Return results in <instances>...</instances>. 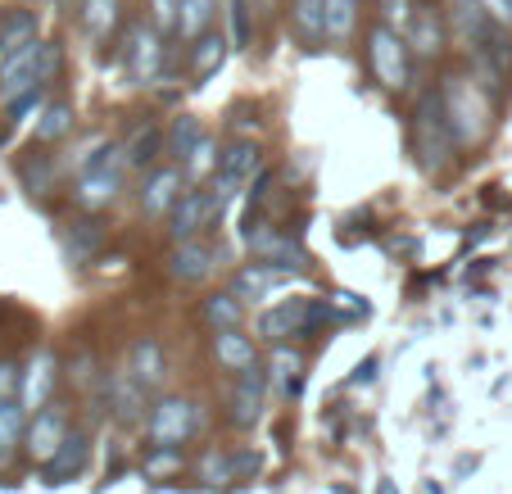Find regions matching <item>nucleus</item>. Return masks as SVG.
<instances>
[{"instance_id":"9d476101","label":"nucleus","mask_w":512,"mask_h":494,"mask_svg":"<svg viewBox=\"0 0 512 494\" xmlns=\"http://www.w3.org/2000/svg\"><path fill=\"white\" fill-rule=\"evenodd\" d=\"M127 82L132 87H155L159 73H164V37H159L155 28H132V37H127Z\"/></svg>"},{"instance_id":"f3484780","label":"nucleus","mask_w":512,"mask_h":494,"mask_svg":"<svg viewBox=\"0 0 512 494\" xmlns=\"http://www.w3.org/2000/svg\"><path fill=\"white\" fill-rule=\"evenodd\" d=\"M263 390H268V372L259 368V363H254L250 372H241V377H236V386H232V422L241 431H250L254 422H259L263 417Z\"/></svg>"},{"instance_id":"0eeeda50","label":"nucleus","mask_w":512,"mask_h":494,"mask_svg":"<svg viewBox=\"0 0 512 494\" xmlns=\"http://www.w3.org/2000/svg\"><path fill=\"white\" fill-rule=\"evenodd\" d=\"M263 177V150L254 141H232L218 159V173H213V191L223 200H236L245 186H254Z\"/></svg>"},{"instance_id":"f8f14e48","label":"nucleus","mask_w":512,"mask_h":494,"mask_svg":"<svg viewBox=\"0 0 512 494\" xmlns=\"http://www.w3.org/2000/svg\"><path fill=\"white\" fill-rule=\"evenodd\" d=\"M127 372H132V381L145 390V395H155V390H164L168 386V354H164V345H159L155 336H141V340H132V349H127V363H123Z\"/></svg>"},{"instance_id":"f704fd0d","label":"nucleus","mask_w":512,"mask_h":494,"mask_svg":"<svg viewBox=\"0 0 512 494\" xmlns=\"http://www.w3.org/2000/svg\"><path fill=\"white\" fill-rule=\"evenodd\" d=\"M200 141H204L200 123H195V118H186V114L168 127V155H177V159H186L195 146H200Z\"/></svg>"},{"instance_id":"393cba45","label":"nucleus","mask_w":512,"mask_h":494,"mask_svg":"<svg viewBox=\"0 0 512 494\" xmlns=\"http://www.w3.org/2000/svg\"><path fill=\"white\" fill-rule=\"evenodd\" d=\"M213 14H218V0H182V10H177V37L195 46L200 37H209Z\"/></svg>"},{"instance_id":"39448f33","label":"nucleus","mask_w":512,"mask_h":494,"mask_svg":"<svg viewBox=\"0 0 512 494\" xmlns=\"http://www.w3.org/2000/svg\"><path fill=\"white\" fill-rule=\"evenodd\" d=\"M195 427H200V408L191 404V399H159L155 408H150V422H145V436H150V445L155 449H182L186 440L195 436Z\"/></svg>"},{"instance_id":"f257e3e1","label":"nucleus","mask_w":512,"mask_h":494,"mask_svg":"<svg viewBox=\"0 0 512 494\" xmlns=\"http://www.w3.org/2000/svg\"><path fill=\"white\" fill-rule=\"evenodd\" d=\"M440 109H445V123L454 132V146H481L485 136H490V100L485 91L476 87L472 78L454 73L445 78L440 87Z\"/></svg>"},{"instance_id":"2eb2a0df","label":"nucleus","mask_w":512,"mask_h":494,"mask_svg":"<svg viewBox=\"0 0 512 494\" xmlns=\"http://www.w3.org/2000/svg\"><path fill=\"white\" fill-rule=\"evenodd\" d=\"M445 28L454 37V46L481 50L485 32H490V14L481 10V0H445Z\"/></svg>"},{"instance_id":"412c9836","label":"nucleus","mask_w":512,"mask_h":494,"mask_svg":"<svg viewBox=\"0 0 512 494\" xmlns=\"http://www.w3.org/2000/svg\"><path fill=\"white\" fill-rule=\"evenodd\" d=\"M87 458H91V440H87V431H68L64 449H59V454L46 463V485H68V481H78V476L87 472Z\"/></svg>"},{"instance_id":"aec40b11","label":"nucleus","mask_w":512,"mask_h":494,"mask_svg":"<svg viewBox=\"0 0 512 494\" xmlns=\"http://www.w3.org/2000/svg\"><path fill=\"white\" fill-rule=\"evenodd\" d=\"M182 186H186L182 168H159V173L145 182V191H141V209H145L150 218H173L177 200L186 195Z\"/></svg>"},{"instance_id":"58836bf2","label":"nucleus","mask_w":512,"mask_h":494,"mask_svg":"<svg viewBox=\"0 0 512 494\" xmlns=\"http://www.w3.org/2000/svg\"><path fill=\"white\" fill-rule=\"evenodd\" d=\"M250 0H232V10H227V23H232V46L236 50H250Z\"/></svg>"},{"instance_id":"4468645a","label":"nucleus","mask_w":512,"mask_h":494,"mask_svg":"<svg viewBox=\"0 0 512 494\" xmlns=\"http://www.w3.org/2000/svg\"><path fill=\"white\" fill-rule=\"evenodd\" d=\"M64 440H68V413L50 404V408H41V413L28 422V436H23V445H28V454L37 458L41 467H46L50 458L64 449Z\"/></svg>"},{"instance_id":"f03ea898","label":"nucleus","mask_w":512,"mask_h":494,"mask_svg":"<svg viewBox=\"0 0 512 494\" xmlns=\"http://www.w3.org/2000/svg\"><path fill=\"white\" fill-rule=\"evenodd\" d=\"M55 68H59V50L46 46L41 37H32L23 50H14L10 64L0 68V100L14 105V100H23L28 91H41L55 78Z\"/></svg>"},{"instance_id":"4be33fe9","label":"nucleus","mask_w":512,"mask_h":494,"mask_svg":"<svg viewBox=\"0 0 512 494\" xmlns=\"http://www.w3.org/2000/svg\"><path fill=\"white\" fill-rule=\"evenodd\" d=\"M408 50L422 59H435L440 50H445V14L435 10H417L413 14V28H408Z\"/></svg>"},{"instance_id":"72a5a7b5","label":"nucleus","mask_w":512,"mask_h":494,"mask_svg":"<svg viewBox=\"0 0 512 494\" xmlns=\"http://www.w3.org/2000/svg\"><path fill=\"white\" fill-rule=\"evenodd\" d=\"M300 372H304V359L295 354V349H286V345H277V354H272V377H277V386L286 390H300Z\"/></svg>"},{"instance_id":"e433bc0d","label":"nucleus","mask_w":512,"mask_h":494,"mask_svg":"<svg viewBox=\"0 0 512 494\" xmlns=\"http://www.w3.org/2000/svg\"><path fill=\"white\" fill-rule=\"evenodd\" d=\"M23 182H28L32 195H50V191H55V168H50V159L46 155L28 159V164H23Z\"/></svg>"},{"instance_id":"423d86ee","label":"nucleus","mask_w":512,"mask_h":494,"mask_svg":"<svg viewBox=\"0 0 512 494\" xmlns=\"http://www.w3.org/2000/svg\"><path fill=\"white\" fill-rule=\"evenodd\" d=\"M327 318H331V309L318 304V300H286V304H277V309H268L259 318V336L272 340V345H281L286 336L304 340V336H313Z\"/></svg>"},{"instance_id":"c85d7f7f","label":"nucleus","mask_w":512,"mask_h":494,"mask_svg":"<svg viewBox=\"0 0 512 494\" xmlns=\"http://www.w3.org/2000/svg\"><path fill=\"white\" fill-rule=\"evenodd\" d=\"M218 159H223V150H218V141H213V136H204L200 146H195L191 155L182 159V177H186V182H191V186H200L209 173H218Z\"/></svg>"},{"instance_id":"2f4dec72","label":"nucleus","mask_w":512,"mask_h":494,"mask_svg":"<svg viewBox=\"0 0 512 494\" xmlns=\"http://www.w3.org/2000/svg\"><path fill=\"white\" fill-rule=\"evenodd\" d=\"M327 10V37L331 41H349L358 28V0H322Z\"/></svg>"},{"instance_id":"79ce46f5","label":"nucleus","mask_w":512,"mask_h":494,"mask_svg":"<svg viewBox=\"0 0 512 494\" xmlns=\"http://www.w3.org/2000/svg\"><path fill=\"white\" fill-rule=\"evenodd\" d=\"M19 386H23V368L5 359V363H0V408L19 404Z\"/></svg>"},{"instance_id":"a18cd8bd","label":"nucleus","mask_w":512,"mask_h":494,"mask_svg":"<svg viewBox=\"0 0 512 494\" xmlns=\"http://www.w3.org/2000/svg\"><path fill=\"white\" fill-rule=\"evenodd\" d=\"M232 463H236V481H241L245 472H259V454H250V449H245V454H236Z\"/></svg>"},{"instance_id":"dca6fc26","label":"nucleus","mask_w":512,"mask_h":494,"mask_svg":"<svg viewBox=\"0 0 512 494\" xmlns=\"http://www.w3.org/2000/svg\"><path fill=\"white\" fill-rule=\"evenodd\" d=\"M245 241H250V250L259 254L263 263H272V268H281V272L309 268V254H304V245L290 241V236L277 232V227H259V232H245Z\"/></svg>"},{"instance_id":"c756f323","label":"nucleus","mask_w":512,"mask_h":494,"mask_svg":"<svg viewBox=\"0 0 512 494\" xmlns=\"http://www.w3.org/2000/svg\"><path fill=\"white\" fill-rule=\"evenodd\" d=\"M68 132H73V105L55 100V105L41 109V118H37V141H41V146H50V141H64Z\"/></svg>"},{"instance_id":"ddd939ff","label":"nucleus","mask_w":512,"mask_h":494,"mask_svg":"<svg viewBox=\"0 0 512 494\" xmlns=\"http://www.w3.org/2000/svg\"><path fill=\"white\" fill-rule=\"evenodd\" d=\"M55 381H59L55 354H50V349H37V354L28 359V368H23V386H19L23 413L37 417L41 408H50V390H55Z\"/></svg>"},{"instance_id":"5701e85b","label":"nucleus","mask_w":512,"mask_h":494,"mask_svg":"<svg viewBox=\"0 0 512 494\" xmlns=\"http://www.w3.org/2000/svg\"><path fill=\"white\" fill-rule=\"evenodd\" d=\"M213 359L227 372H250L254 363V340L245 331H213Z\"/></svg>"},{"instance_id":"20e7f679","label":"nucleus","mask_w":512,"mask_h":494,"mask_svg":"<svg viewBox=\"0 0 512 494\" xmlns=\"http://www.w3.org/2000/svg\"><path fill=\"white\" fill-rule=\"evenodd\" d=\"M227 214V200L213 186H191L173 209V241H204L209 227H218V218Z\"/></svg>"},{"instance_id":"37998d69","label":"nucleus","mask_w":512,"mask_h":494,"mask_svg":"<svg viewBox=\"0 0 512 494\" xmlns=\"http://www.w3.org/2000/svg\"><path fill=\"white\" fill-rule=\"evenodd\" d=\"M481 10L490 14V23H499V28H512V0H481Z\"/></svg>"},{"instance_id":"cd10ccee","label":"nucleus","mask_w":512,"mask_h":494,"mask_svg":"<svg viewBox=\"0 0 512 494\" xmlns=\"http://www.w3.org/2000/svg\"><path fill=\"white\" fill-rule=\"evenodd\" d=\"M290 23L304 41H322L327 37V10L322 0H290Z\"/></svg>"},{"instance_id":"4c0bfd02","label":"nucleus","mask_w":512,"mask_h":494,"mask_svg":"<svg viewBox=\"0 0 512 494\" xmlns=\"http://www.w3.org/2000/svg\"><path fill=\"white\" fill-rule=\"evenodd\" d=\"M100 245V227L96 223H78L68 232V259L73 263H87V254Z\"/></svg>"},{"instance_id":"9b49d317","label":"nucleus","mask_w":512,"mask_h":494,"mask_svg":"<svg viewBox=\"0 0 512 494\" xmlns=\"http://www.w3.org/2000/svg\"><path fill=\"white\" fill-rule=\"evenodd\" d=\"M218 263H223V250L213 241H177L168 250V277H177L182 286H200L218 272Z\"/></svg>"},{"instance_id":"1a4fd4ad","label":"nucleus","mask_w":512,"mask_h":494,"mask_svg":"<svg viewBox=\"0 0 512 494\" xmlns=\"http://www.w3.org/2000/svg\"><path fill=\"white\" fill-rule=\"evenodd\" d=\"M368 59H372V73L386 91H399L408 82V41L390 28H372L368 37Z\"/></svg>"},{"instance_id":"a19ab883","label":"nucleus","mask_w":512,"mask_h":494,"mask_svg":"<svg viewBox=\"0 0 512 494\" xmlns=\"http://www.w3.org/2000/svg\"><path fill=\"white\" fill-rule=\"evenodd\" d=\"M177 10L182 0H150V28L164 37V32H177Z\"/></svg>"},{"instance_id":"7c9ffc66","label":"nucleus","mask_w":512,"mask_h":494,"mask_svg":"<svg viewBox=\"0 0 512 494\" xmlns=\"http://www.w3.org/2000/svg\"><path fill=\"white\" fill-rule=\"evenodd\" d=\"M223 55H227V37H223V32H209V37H200L191 46V73H195V78H209L213 68L223 64Z\"/></svg>"},{"instance_id":"ea45409f","label":"nucleus","mask_w":512,"mask_h":494,"mask_svg":"<svg viewBox=\"0 0 512 494\" xmlns=\"http://www.w3.org/2000/svg\"><path fill=\"white\" fill-rule=\"evenodd\" d=\"M200 476L209 485H227V481H236V463L227 454H218V449H209V454H204V463H200Z\"/></svg>"},{"instance_id":"c03bdc74","label":"nucleus","mask_w":512,"mask_h":494,"mask_svg":"<svg viewBox=\"0 0 512 494\" xmlns=\"http://www.w3.org/2000/svg\"><path fill=\"white\" fill-rule=\"evenodd\" d=\"M73 381H78V386L82 390H91V386H96V359H91V354H82V359L78 363H73Z\"/></svg>"},{"instance_id":"a211bd4d","label":"nucleus","mask_w":512,"mask_h":494,"mask_svg":"<svg viewBox=\"0 0 512 494\" xmlns=\"http://www.w3.org/2000/svg\"><path fill=\"white\" fill-rule=\"evenodd\" d=\"M105 395H109V413H114V422H123V427H132V422H141L145 413V390L132 381V372L118 368L105 377Z\"/></svg>"},{"instance_id":"473e14b6","label":"nucleus","mask_w":512,"mask_h":494,"mask_svg":"<svg viewBox=\"0 0 512 494\" xmlns=\"http://www.w3.org/2000/svg\"><path fill=\"white\" fill-rule=\"evenodd\" d=\"M23 436H28V413H23V404H5L0 408V458H10Z\"/></svg>"},{"instance_id":"6e6552de","label":"nucleus","mask_w":512,"mask_h":494,"mask_svg":"<svg viewBox=\"0 0 512 494\" xmlns=\"http://www.w3.org/2000/svg\"><path fill=\"white\" fill-rule=\"evenodd\" d=\"M123 146H109L105 155L96 159V164L87 168V173L78 177V204L82 209H105V204H114L118 186H123Z\"/></svg>"},{"instance_id":"a878e982","label":"nucleus","mask_w":512,"mask_h":494,"mask_svg":"<svg viewBox=\"0 0 512 494\" xmlns=\"http://www.w3.org/2000/svg\"><path fill=\"white\" fill-rule=\"evenodd\" d=\"M82 28H87V37L105 41L109 32L118 28V19H123V0H82Z\"/></svg>"},{"instance_id":"b1692460","label":"nucleus","mask_w":512,"mask_h":494,"mask_svg":"<svg viewBox=\"0 0 512 494\" xmlns=\"http://www.w3.org/2000/svg\"><path fill=\"white\" fill-rule=\"evenodd\" d=\"M164 150H168L164 127L141 123V127H136V132L123 141V164H127V168H145V164H155Z\"/></svg>"},{"instance_id":"6ab92c4d","label":"nucleus","mask_w":512,"mask_h":494,"mask_svg":"<svg viewBox=\"0 0 512 494\" xmlns=\"http://www.w3.org/2000/svg\"><path fill=\"white\" fill-rule=\"evenodd\" d=\"M286 277H290V272L272 268V263H250V268L236 272L232 291H236V300H241V304H268L272 295L286 286Z\"/></svg>"},{"instance_id":"c9c22d12","label":"nucleus","mask_w":512,"mask_h":494,"mask_svg":"<svg viewBox=\"0 0 512 494\" xmlns=\"http://www.w3.org/2000/svg\"><path fill=\"white\" fill-rule=\"evenodd\" d=\"M413 0H381V28L399 32V37H408V28H413Z\"/></svg>"},{"instance_id":"bb28decb","label":"nucleus","mask_w":512,"mask_h":494,"mask_svg":"<svg viewBox=\"0 0 512 494\" xmlns=\"http://www.w3.org/2000/svg\"><path fill=\"white\" fill-rule=\"evenodd\" d=\"M241 318H245V304L236 300V291H218L204 300V322H209V331H241Z\"/></svg>"},{"instance_id":"7ed1b4c3","label":"nucleus","mask_w":512,"mask_h":494,"mask_svg":"<svg viewBox=\"0 0 512 494\" xmlns=\"http://www.w3.org/2000/svg\"><path fill=\"white\" fill-rule=\"evenodd\" d=\"M413 150L426 173H449L454 164V132L445 123L440 96H422V105L413 109Z\"/></svg>"}]
</instances>
